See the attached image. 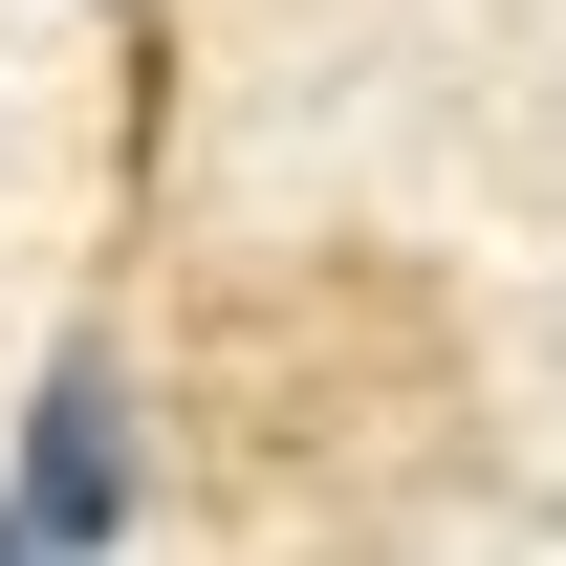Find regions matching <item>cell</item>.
Masks as SVG:
<instances>
[{"label":"cell","mask_w":566,"mask_h":566,"mask_svg":"<svg viewBox=\"0 0 566 566\" xmlns=\"http://www.w3.org/2000/svg\"><path fill=\"white\" fill-rule=\"evenodd\" d=\"M22 501H44L66 545H109V523H132V392H109V349L44 370V415H22Z\"/></svg>","instance_id":"6da1fadb"},{"label":"cell","mask_w":566,"mask_h":566,"mask_svg":"<svg viewBox=\"0 0 566 566\" xmlns=\"http://www.w3.org/2000/svg\"><path fill=\"white\" fill-rule=\"evenodd\" d=\"M0 566H87V545H66V523H44V501H0Z\"/></svg>","instance_id":"7a4b0ae2"},{"label":"cell","mask_w":566,"mask_h":566,"mask_svg":"<svg viewBox=\"0 0 566 566\" xmlns=\"http://www.w3.org/2000/svg\"><path fill=\"white\" fill-rule=\"evenodd\" d=\"M132 22H153V0H132Z\"/></svg>","instance_id":"3957f363"}]
</instances>
